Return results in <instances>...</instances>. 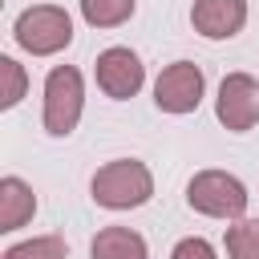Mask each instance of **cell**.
Returning a JSON list of instances; mask_svg holds the SVG:
<instances>
[{
	"label": "cell",
	"instance_id": "4",
	"mask_svg": "<svg viewBox=\"0 0 259 259\" xmlns=\"http://www.w3.org/2000/svg\"><path fill=\"white\" fill-rule=\"evenodd\" d=\"M85 105V81L73 65H57L45 77V130L53 138H69L81 121Z\"/></svg>",
	"mask_w": 259,
	"mask_h": 259
},
{
	"label": "cell",
	"instance_id": "1",
	"mask_svg": "<svg viewBox=\"0 0 259 259\" xmlns=\"http://www.w3.org/2000/svg\"><path fill=\"white\" fill-rule=\"evenodd\" d=\"M89 194H93V202L105 206V210H134V206L150 202V194H154V174H150L146 162H138V158H113V162H105V166L93 174Z\"/></svg>",
	"mask_w": 259,
	"mask_h": 259
},
{
	"label": "cell",
	"instance_id": "12",
	"mask_svg": "<svg viewBox=\"0 0 259 259\" xmlns=\"http://www.w3.org/2000/svg\"><path fill=\"white\" fill-rule=\"evenodd\" d=\"M227 259H259V219H235L227 227Z\"/></svg>",
	"mask_w": 259,
	"mask_h": 259
},
{
	"label": "cell",
	"instance_id": "3",
	"mask_svg": "<svg viewBox=\"0 0 259 259\" xmlns=\"http://www.w3.org/2000/svg\"><path fill=\"white\" fill-rule=\"evenodd\" d=\"M247 186L227 174V170H198L190 182H186V202L190 210L198 214H210V219H243L247 210Z\"/></svg>",
	"mask_w": 259,
	"mask_h": 259
},
{
	"label": "cell",
	"instance_id": "13",
	"mask_svg": "<svg viewBox=\"0 0 259 259\" xmlns=\"http://www.w3.org/2000/svg\"><path fill=\"white\" fill-rule=\"evenodd\" d=\"M69 247L61 235H36V239H24L16 247H8L0 259H65Z\"/></svg>",
	"mask_w": 259,
	"mask_h": 259
},
{
	"label": "cell",
	"instance_id": "6",
	"mask_svg": "<svg viewBox=\"0 0 259 259\" xmlns=\"http://www.w3.org/2000/svg\"><path fill=\"white\" fill-rule=\"evenodd\" d=\"M214 113L227 130L243 134L259 121V81L251 73H227L214 97Z\"/></svg>",
	"mask_w": 259,
	"mask_h": 259
},
{
	"label": "cell",
	"instance_id": "7",
	"mask_svg": "<svg viewBox=\"0 0 259 259\" xmlns=\"http://www.w3.org/2000/svg\"><path fill=\"white\" fill-rule=\"evenodd\" d=\"M93 77H97V85H101V93H105V97L125 101V97H134V93L142 89L146 69H142V61H138V53H134V49L113 45V49H105V53L97 57Z\"/></svg>",
	"mask_w": 259,
	"mask_h": 259
},
{
	"label": "cell",
	"instance_id": "10",
	"mask_svg": "<svg viewBox=\"0 0 259 259\" xmlns=\"http://www.w3.org/2000/svg\"><path fill=\"white\" fill-rule=\"evenodd\" d=\"M93 259H146V239L130 227H101L89 247Z\"/></svg>",
	"mask_w": 259,
	"mask_h": 259
},
{
	"label": "cell",
	"instance_id": "11",
	"mask_svg": "<svg viewBox=\"0 0 259 259\" xmlns=\"http://www.w3.org/2000/svg\"><path fill=\"white\" fill-rule=\"evenodd\" d=\"M81 16L93 28H117L134 16V0H81Z\"/></svg>",
	"mask_w": 259,
	"mask_h": 259
},
{
	"label": "cell",
	"instance_id": "5",
	"mask_svg": "<svg viewBox=\"0 0 259 259\" xmlns=\"http://www.w3.org/2000/svg\"><path fill=\"white\" fill-rule=\"evenodd\" d=\"M202 89H206L202 69L194 61H174L154 81V105L162 113H194L202 101Z\"/></svg>",
	"mask_w": 259,
	"mask_h": 259
},
{
	"label": "cell",
	"instance_id": "9",
	"mask_svg": "<svg viewBox=\"0 0 259 259\" xmlns=\"http://www.w3.org/2000/svg\"><path fill=\"white\" fill-rule=\"evenodd\" d=\"M36 214V194L20 178H0V231H20Z\"/></svg>",
	"mask_w": 259,
	"mask_h": 259
},
{
	"label": "cell",
	"instance_id": "15",
	"mask_svg": "<svg viewBox=\"0 0 259 259\" xmlns=\"http://www.w3.org/2000/svg\"><path fill=\"white\" fill-rule=\"evenodd\" d=\"M170 259H214V247H210L206 239L190 235V239H182V243L170 251Z\"/></svg>",
	"mask_w": 259,
	"mask_h": 259
},
{
	"label": "cell",
	"instance_id": "14",
	"mask_svg": "<svg viewBox=\"0 0 259 259\" xmlns=\"http://www.w3.org/2000/svg\"><path fill=\"white\" fill-rule=\"evenodd\" d=\"M28 89V77L24 69L12 61V57H0V109H12Z\"/></svg>",
	"mask_w": 259,
	"mask_h": 259
},
{
	"label": "cell",
	"instance_id": "2",
	"mask_svg": "<svg viewBox=\"0 0 259 259\" xmlns=\"http://www.w3.org/2000/svg\"><path fill=\"white\" fill-rule=\"evenodd\" d=\"M12 36H16V45H20L24 53H32V57H53V53L69 49V40H73V20H69V12L57 8V4H32V8H24V12L16 16Z\"/></svg>",
	"mask_w": 259,
	"mask_h": 259
},
{
	"label": "cell",
	"instance_id": "8",
	"mask_svg": "<svg viewBox=\"0 0 259 259\" xmlns=\"http://www.w3.org/2000/svg\"><path fill=\"white\" fill-rule=\"evenodd\" d=\"M190 24L206 40H231L247 24V0H194Z\"/></svg>",
	"mask_w": 259,
	"mask_h": 259
}]
</instances>
